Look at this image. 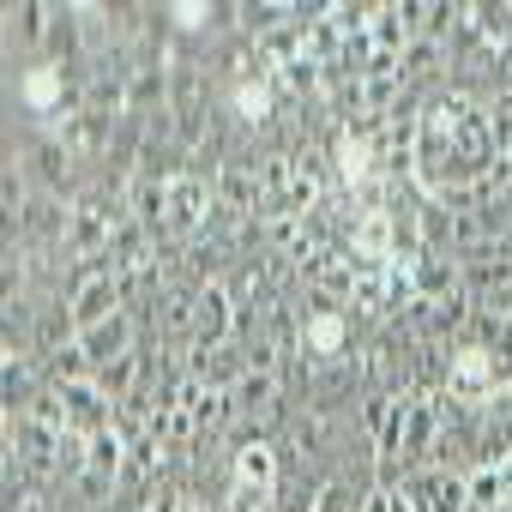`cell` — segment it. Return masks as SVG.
Returning a JSON list of instances; mask_svg holds the SVG:
<instances>
[{
	"label": "cell",
	"mask_w": 512,
	"mask_h": 512,
	"mask_svg": "<svg viewBox=\"0 0 512 512\" xmlns=\"http://www.w3.org/2000/svg\"><path fill=\"white\" fill-rule=\"evenodd\" d=\"M500 169L506 163L488 133V103H476L470 91H434L416 127V163H410L416 193L434 205H452V199L482 193Z\"/></svg>",
	"instance_id": "cell-1"
},
{
	"label": "cell",
	"mask_w": 512,
	"mask_h": 512,
	"mask_svg": "<svg viewBox=\"0 0 512 512\" xmlns=\"http://www.w3.org/2000/svg\"><path fill=\"white\" fill-rule=\"evenodd\" d=\"M296 314H302V356H308L314 368L350 362V308H344V296L308 290Z\"/></svg>",
	"instance_id": "cell-2"
},
{
	"label": "cell",
	"mask_w": 512,
	"mask_h": 512,
	"mask_svg": "<svg viewBox=\"0 0 512 512\" xmlns=\"http://www.w3.org/2000/svg\"><path fill=\"white\" fill-rule=\"evenodd\" d=\"M500 386H506V374H500V362H494V350H488V344L464 338V344L446 356L440 398H452V404H464V410H482V404H488Z\"/></svg>",
	"instance_id": "cell-3"
},
{
	"label": "cell",
	"mask_w": 512,
	"mask_h": 512,
	"mask_svg": "<svg viewBox=\"0 0 512 512\" xmlns=\"http://www.w3.org/2000/svg\"><path fill=\"white\" fill-rule=\"evenodd\" d=\"M61 434H67V428H49V422H37V416H7V452L25 464V476H31L37 488H49V482L61 476Z\"/></svg>",
	"instance_id": "cell-4"
},
{
	"label": "cell",
	"mask_w": 512,
	"mask_h": 512,
	"mask_svg": "<svg viewBox=\"0 0 512 512\" xmlns=\"http://www.w3.org/2000/svg\"><path fill=\"white\" fill-rule=\"evenodd\" d=\"M121 302H127V290H121V278H115V272H73V284H67V296H61V308H67L73 332H91V326L115 320V314H121Z\"/></svg>",
	"instance_id": "cell-5"
},
{
	"label": "cell",
	"mask_w": 512,
	"mask_h": 512,
	"mask_svg": "<svg viewBox=\"0 0 512 512\" xmlns=\"http://www.w3.org/2000/svg\"><path fill=\"white\" fill-rule=\"evenodd\" d=\"M223 344H235V290L223 284V278H211V284H199V314H193V356H205V350H223Z\"/></svg>",
	"instance_id": "cell-6"
},
{
	"label": "cell",
	"mask_w": 512,
	"mask_h": 512,
	"mask_svg": "<svg viewBox=\"0 0 512 512\" xmlns=\"http://www.w3.org/2000/svg\"><path fill=\"white\" fill-rule=\"evenodd\" d=\"M25 175L43 187V193H55V199H73V175H79V157H73V145L61 139V133H37L31 139V157H25Z\"/></svg>",
	"instance_id": "cell-7"
},
{
	"label": "cell",
	"mask_w": 512,
	"mask_h": 512,
	"mask_svg": "<svg viewBox=\"0 0 512 512\" xmlns=\"http://www.w3.org/2000/svg\"><path fill=\"white\" fill-rule=\"evenodd\" d=\"M404 494L416 500V512H470V476L446 470V464H422L404 476Z\"/></svg>",
	"instance_id": "cell-8"
},
{
	"label": "cell",
	"mask_w": 512,
	"mask_h": 512,
	"mask_svg": "<svg viewBox=\"0 0 512 512\" xmlns=\"http://www.w3.org/2000/svg\"><path fill=\"white\" fill-rule=\"evenodd\" d=\"M278 476H284L278 446L253 428V434L235 446V488H247V494H278Z\"/></svg>",
	"instance_id": "cell-9"
},
{
	"label": "cell",
	"mask_w": 512,
	"mask_h": 512,
	"mask_svg": "<svg viewBox=\"0 0 512 512\" xmlns=\"http://www.w3.org/2000/svg\"><path fill=\"white\" fill-rule=\"evenodd\" d=\"M368 43H374V55H392V61H404L416 49V25H410L404 0H380V7H368Z\"/></svg>",
	"instance_id": "cell-10"
},
{
	"label": "cell",
	"mask_w": 512,
	"mask_h": 512,
	"mask_svg": "<svg viewBox=\"0 0 512 512\" xmlns=\"http://www.w3.org/2000/svg\"><path fill=\"white\" fill-rule=\"evenodd\" d=\"M79 350L91 356V368L103 374L109 362H121V356H133L139 350V332H133V314L121 308L115 320H103V326H91V332H79Z\"/></svg>",
	"instance_id": "cell-11"
},
{
	"label": "cell",
	"mask_w": 512,
	"mask_h": 512,
	"mask_svg": "<svg viewBox=\"0 0 512 512\" xmlns=\"http://www.w3.org/2000/svg\"><path fill=\"white\" fill-rule=\"evenodd\" d=\"M0 398H7V416H25L37 404V356L31 350H7V368H0Z\"/></svg>",
	"instance_id": "cell-12"
},
{
	"label": "cell",
	"mask_w": 512,
	"mask_h": 512,
	"mask_svg": "<svg viewBox=\"0 0 512 512\" xmlns=\"http://www.w3.org/2000/svg\"><path fill=\"white\" fill-rule=\"evenodd\" d=\"M193 314H199V284L193 290H163L157 296V338L193 344Z\"/></svg>",
	"instance_id": "cell-13"
},
{
	"label": "cell",
	"mask_w": 512,
	"mask_h": 512,
	"mask_svg": "<svg viewBox=\"0 0 512 512\" xmlns=\"http://www.w3.org/2000/svg\"><path fill=\"white\" fill-rule=\"evenodd\" d=\"M235 416H272L278 410V398H284V374H260V368H247L241 380H235Z\"/></svg>",
	"instance_id": "cell-14"
},
{
	"label": "cell",
	"mask_w": 512,
	"mask_h": 512,
	"mask_svg": "<svg viewBox=\"0 0 512 512\" xmlns=\"http://www.w3.org/2000/svg\"><path fill=\"white\" fill-rule=\"evenodd\" d=\"M229 103H235V115H241L247 127H266V121H272V103H278V85H272V79H241V85L229 91Z\"/></svg>",
	"instance_id": "cell-15"
},
{
	"label": "cell",
	"mask_w": 512,
	"mask_h": 512,
	"mask_svg": "<svg viewBox=\"0 0 512 512\" xmlns=\"http://www.w3.org/2000/svg\"><path fill=\"white\" fill-rule=\"evenodd\" d=\"M470 512H506V488H500L494 464H476L470 470Z\"/></svg>",
	"instance_id": "cell-16"
},
{
	"label": "cell",
	"mask_w": 512,
	"mask_h": 512,
	"mask_svg": "<svg viewBox=\"0 0 512 512\" xmlns=\"http://www.w3.org/2000/svg\"><path fill=\"white\" fill-rule=\"evenodd\" d=\"M332 428H338V416H332L326 404H314V410H302V422H296V440H302V452H326V440H332Z\"/></svg>",
	"instance_id": "cell-17"
},
{
	"label": "cell",
	"mask_w": 512,
	"mask_h": 512,
	"mask_svg": "<svg viewBox=\"0 0 512 512\" xmlns=\"http://www.w3.org/2000/svg\"><path fill=\"white\" fill-rule=\"evenodd\" d=\"M314 512H356L350 482H326V488H320V500H314Z\"/></svg>",
	"instance_id": "cell-18"
},
{
	"label": "cell",
	"mask_w": 512,
	"mask_h": 512,
	"mask_svg": "<svg viewBox=\"0 0 512 512\" xmlns=\"http://www.w3.org/2000/svg\"><path fill=\"white\" fill-rule=\"evenodd\" d=\"M79 494H85V500H109V494H115V482H109V476H97V470H85V476H79Z\"/></svg>",
	"instance_id": "cell-19"
},
{
	"label": "cell",
	"mask_w": 512,
	"mask_h": 512,
	"mask_svg": "<svg viewBox=\"0 0 512 512\" xmlns=\"http://www.w3.org/2000/svg\"><path fill=\"white\" fill-rule=\"evenodd\" d=\"M386 512H416V500L404 494V482H398V488H386Z\"/></svg>",
	"instance_id": "cell-20"
},
{
	"label": "cell",
	"mask_w": 512,
	"mask_h": 512,
	"mask_svg": "<svg viewBox=\"0 0 512 512\" xmlns=\"http://www.w3.org/2000/svg\"><path fill=\"white\" fill-rule=\"evenodd\" d=\"M362 512H386V488H368V500H362Z\"/></svg>",
	"instance_id": "cell-21"
},
{
	"label": "cell",
	"mask_w": 512,
	"mask_h": 512,
	"mask_svg": "<svg viewBox=\"0 0 512 512\" xmlns=\"http://www.w3.org/2000/svg\"><path fill=\"white\" fill-rule=\"evenodd\" d=\"M494 320H512V284L500 290V302H494Z\"/></svg>",
	"instance_id": "cell-22"
},
{
	"label": "cell",
	"mask_w": 512,
	"mask_h": 512,
	"mask_svg": "<svg viewBox=\"0 0 512 512\" xmlns=\"http://www.w3.org/2000/svg\"><path fill=\"white\" fill-rule=\"evenodd\" d=\"M19 512H49V500H43V494H37V500H25V506H19Z\"/></svg>",
	"instance_id": "cell-23"
}]
</instances>
